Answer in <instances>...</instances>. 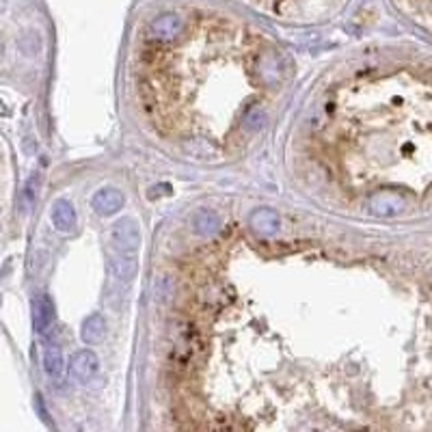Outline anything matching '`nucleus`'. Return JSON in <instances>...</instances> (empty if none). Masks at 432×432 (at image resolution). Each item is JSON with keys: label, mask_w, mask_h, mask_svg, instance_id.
Returning <instances> with one entry per match:
<instances>
[{"label": "nucleus", "mask_w": 432, "mask_h": 432, "mask_svg": "<svg viewBox=\"0 0 432 432\" xmlns=\"http://www.w3.org/2000/svg\"><path fill=\"white\" fill-rule=\"evenodd\" d=\"M110 238L119 253H136L140 247V227L134 218H122L114 223Z\"/></svg>", "instance_id": "obj_1"}, {"label": "nucleus", "mask_w": 432, "mask_h": 432, "mask_svg": "<svg viewBox=\"0 0 432 432\" xmlns=\"http://www.w3.org/2000/svg\"><path fill=\"white\" fill-rule=\"evenodd\" d=\"M152 39L162 44H173L184 33V20L178 13H162L150 24Z\"/></svg>", "instance_id": "obj_2"}, {"label": "nucleus", "mask_w": 432, "mask_h": 432, "mask_svg": "<svg viewBox=\"0 0 432 432\" xmlns=\"http://www.w3.org/2000/svg\"><path fill=\"white\" fill-rule=\"evenodd\" d=\"M67 367H70V377L76 383H89V381H93L98 377L100 361H98V357L91 351H80V353L72 355Z\"/></svg>", "instance_id": "obj_3"}, {"label": "nucleus", "mask_w": 432, "mask_h": 432, "mask_svg": "<svg viewBox=\"0 0 432 432\" xmlns=\"http://www.w3.org/2000/svg\"><path fill=\"white\" fill-rule=\"evenodd\" d=\"M407 208V199L393 192V190H383V192H377L372 199H369V210L372 214L377 216H383V218H389V216H398L400 212H405Z\"/></svg>", "instance_id": "obj_4"}, {"label": "nucleus", "mask_w": 432, "mask_h": 432, "mask_svg": "<svg viewBox=\"0 0 432 432\" xmlns=\"http://www.w3.org/2000/svg\"><path fill=\"white\" fill-rule=\"evenodd\" d=\"M124 201H126V197H124L122 190H117V188H102V190H98L93 195L91 206H93V210L98 214L110 216V214L119 212L124 208Z\"/></svg>", "instance_id": "obj_5"}, {"label": "nucleus", "mask_w": 432, "mask_h": 432, "mask_svg": "<svg viewBox=\"0 0 432 432\" xmlns=\"http://www.w3.org/2000/svg\"><path fill=\"white\" fill-rule=\"evenodd\" d=\"M251 227H253V232H257L259 236H275L279 232V214L270 208H257L251 218H249Z\"/></svg>", "instance_id": "obj_6"}, {"label": "nucleus", "mask_w": 432, "mask_h": 432, "mask_svg": "<svg viewBox=\"0 0 432 432\" xmlns=\"http://www.w3.org/2000/svg\"><path fill=\"white\" fill-rule=\"evenodd\" d=\"M44 369L48 377L59 385L63 381V372H65V361H63V353L54 341H50L44 348Z\"/></svg>", "instance_id": "obj_7"}, {"label": "nucleus", "mask_w": 432, "mask_h": 432, "mask_svg": "<svg viewBox=\"0 0 432 432\" xmlns=\"http://www.w3.org/2000/svg\"><path fill=\"white\" fill-rule=\"evenodd\" d=\"M110 268H112L114 279L122 281V283H130L138 273V259L134 253H119L110 262Z\"/></svg>", "instance_id": "obj_8"}, {"label": "nucleus", "mask_w": 432, "mask_h": 432, "mask_svg": "<svg viewBox=\"0 0 432 432\" xmlns=\"http://www.w3.org/2000/svg\"><path fill=\"white\" fill-rule=\"evenodd\" d=\"M192 229L199 236H214L221 229V216L214 210L201 208L192 216Z\"/></svg>", "instance_id": "obj_9"}, {"label": "nucleus", "mask_w": 432, "mask_h": 432, "mask_svg": "<svg viewBox=\"0 0 432 432\" xmlns=\"http://www.w3.org/2000/svg\"><path fill=\"white\" fill-rule=\"evenodd\" d=\"M33 320H35V331L37 333H46L50 331L52 322H54V307H52V301L50 296H39L33 305Z\"/></svg>", "instance_id": "obj_10"}, {"label": "nucleus", "mask_w": 432, "mask_h": 432, "mask_svg": "<svg viewBox=\"0 0 432 432\" xmlns=\"http://www.w3.org/2000/svg\"><path fill=\"white\" fill-rule=\"evenodd\" d=\"M52 223H54V227L59 229V232H63V234L74 232V227H76V212H74V208H72L70 201H56L54 210H52Z\"/></svg>", "instance_id": "obj_11"}, {"label": "nucleus", "mask_w": 432, "mask_h": 432, "mask_svg": "<svg viewBox=\"0 0 432 432\" xmlns=\"http://www.w3.org/2000/svg\"><path fill=\"white\" fill-rule=\"evenodd\" d=\"M80 335L84 343H100L106 337V320L102 313H91L89 318L82 322Z\"/></svg>", "instance_id": "obj_12"}, {"label": "nucleus", "mask_w": 432, "mask_h": 432, "mask_svg": "<svg viewBox=\"0 0 432 432\" xmlns=\"http://www.w3.org/2000/svg\"><path fill=\"white\" fill-rule=\"evenodd\" d=\"M190 353H192V331H190L188 327H184L182 335H180L178 341H176V348H173V355H176L178 361L184 365V361L190 357Z\"/></svg>", "instance_id": "obj_13"}, {"label": "nucleus", "mask_w": 432, "mask_h": 432, "mask_svg": "<svg viewBox=\"0 0 432 432\" xmlns=\"http://www.w3.org/2000/svg\"><path fill=\"white\" fill-rule=\"evenodd\" d=\"M264 124H266V112L262 108H257V106L251 108L242 119V128L247 132H257L259 128H264Z\"/></svg>", "instance_id": "obj_14"}, {"label": "nucleus", "mask_w": 432, "mask_h": 432, "mask_svg": "<svg viewBox=\"0 0 432 432\" xmlns=\"http://www.w3.org/2000/svg\"><path fill=\"white\" fill-rule=\"evenodd\" d=\"M37 192H39V176H33L31 180L26 182V188H24V195H22V201H24L26 210H31L35 206Z\"/></svg>", "instance_id": "obj_15"}, {"label": "nucleus", "mask_w": 432, "mask_h": 432, "mask_svg": "<svg viewBox=\"0 0 432 432\" xmlns=\"http://www.w3.org/2000/svg\"><path fill=\"white\" fill-rule=\"evenodd\" d=\"M3 52H5V41H3V37H0V56H3Z\"/></svg>", "instance_id": "obj_16"}]
</instances>
